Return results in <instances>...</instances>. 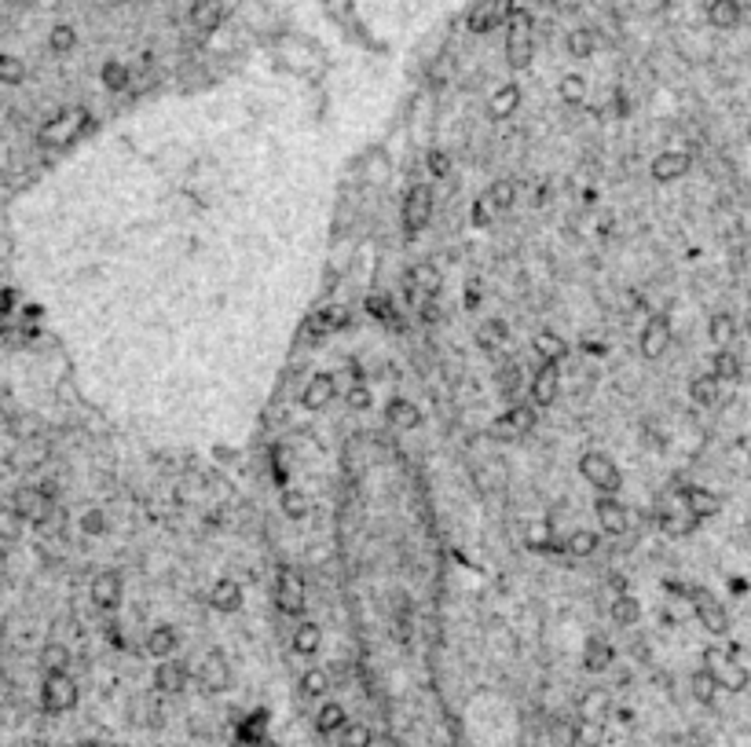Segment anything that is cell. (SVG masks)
<instances>
[{"label":"cell","instance_id":"db71d44e","mask_svg":"<svg viewBox=\"0 0 751 747\" xmlns=\"http://www.w3.org/2000/svg\"><path fill=\"white\" fill-rule=\"evenodd\" d=\"M345 403H348L352 410H367V407L374 403V393H371V388H367L364 381H356V385L348 388V393H345Z\"/></svg>","mask_w":751,"mask_h":747},{"label":"cell","instance_id":"f907efd6","mask_svg":"<svg viewBox=\"0 0 751 747\" xmlns=\"http://www.w3.org/2000/svg\"><path fill=\"white\" fill-rule=\"evenodd\" d=\"M41 664H44V671H48V674H59V671H67V667H70V652H67L63 645H48V648H44V656H41Z\"/></svg>","mask_w":751,"mask_h":747},{"label":"cell","instance_id":"484cf974","mask_svg":"<svg viewBox=\"0 0 751 747\" xmlns=\"http://www.w3.org/2000/svg\"><path fill=\"white\" fill-rule=\"evenodd\" d=\"M531 348H535V355H539V360H543V363H554V367H561V363L568 360V352H572V348H568V341H564L561 334H550V330H543V334H539Z\"/></svg>","mask_w":751,"mask_h":747},{"label":"cell","instance_id":"e575fe53","mask_svg":"<svg viewBox=\"0 0 751 747\" xmlns=\"http://www.w3.org/2000/svg\"><path fill=\"white\" fill-rule=\"evenodd\" d=\"M220 4L217 0H195V8H191V22L195 29H202V34H209V29H217L220 26Z\"/></svg>","mask_w":751,"mask_h":747},{"label":"cell","instance_id":"11a10c76","mask_svg":"<svg viewBox=\"0 0 751 747\" xmlns=\"http://www.w3.org/2000/svg\"><path fill=\"white\" fill-rule=\"evenodd\" d=\"M469 220H473V227H491V220H495V209L488 205V198H484V195H480V198H473Z\"/></svg>","mask_w":751,"mask_h":747},{"label":"cell","instance_id":"d6986e66","mask_svg":"<svg viewBox=\"0 0 751 747\" xmlns=\"http://www.w3.org/2000/svg\"><path fill=\"white\" fill-rule=\"evenodd\" d=\"M334 396H338L334 374H316L305 388H300V407H305V410H323L326 403H334Z\"/></svg>","mask_w":751,"mask_h":747},{"label":"cell","instance_id":"7a4b0ae2","mask_svg":"<svg viewBox=\"0 0 751 747\" xmlns=\"http://www.w3.org/2000/svg\"><path fill=\"white\" fill-rule=\"evenodd\" d=\"M704 671L715 678L718 689H726V693H744L747 689V667H740L737 656H730L726 648H718V645H707L704 648Z\"/></svg>","mask_w":751,"mask_h":747},{"label":"cell","instance_id":"f35d334b","mask_svg":"<svg viewBox=\"0 0 751 747\" xmlns=\"http://www.w3.org/2000/svg\"><path fill=\"white\" fill-rule=\"evenodd\" d=\"M597 543H601V539H597L594 531L579 528V531H572V535H568V539H564V553H568V557H594Z\"/></svg>","mask_w":751,"mask_h":747},{"label":"cell","instance_id":"52a82bcc","mask_svg":"<svg viewBox=\"0 0 751 747\" xmlns=\"http://www.w3.org/2000/svg\"><path fill=\"white\" fill-rule=\"evenodd\" d=\"M84 125H88V110L84 107H63V110L52 114L44 122L41 143H74Z\"/></svg>","mask_w":751,"mask_h":747},{"label":"cell","instance_id":"1f68e13d","mask_svg":"<svg viewBox=\"0 0 751 747\" xmlns=\"http://www.w3.org/2000/svg\"><path fill=\"white\" fill-rule=\"evenodd\" d=\"M740 4L737 0H711L707 4V22L711 26H718V29H733L737 22H740Z\"/></svg>","mask_w":751,"mask_h":747},{"label":"cell","instance_id":"4316f807","mask_svg":"<svg viewBox=\"0 0 751 747\" xmlns=\"http://www.w3.org/2000/svg\"><path fill=\"white\" fill-rule=\"evenodd\" d=\"M345 722H348V714H345V707L334 703V700H326V703L316 711V729H319L323 736H338V733L345 729Z\"/></svg>","mask_w":751,"mask_h":747},{"label":"cell","instance_id":"5bb4252c","mask_svg":"<svg viewBox=\"0 0 751 747\" xmlns=\"http://www.w3.org/2000/svg\"><path fill=\"white\" fill-rule=\"evenodd\" d=\"M689 169H693V155H689V151H664V155L652 158L649 176H652L656 184H675V180H682Z\"/></svg>","mask_w":751,"mask_h":747},{"label":"cell","instance_id":"bcb514c9","mask_svg":"<svg viewBox=\"0 0 751 747\" xmlns=\"http://www.w3.org/2000/svg\"><path fill=\"white\" fill-rule=\"evenodd\" d=\"M81 531L92 535V539H103V535L110 531L107 513H103V510H84V513H81Z\"/></svg>","mask_w":751,"mask_h":747},{"label":"cell","instance_id":"f546056e","mask_svg":"<svg viewBox=\"0 0 751 747\" xmlns=\"http://www.w3.org/2000/svg\"><path fill=\"white\" fill-rule=\"evenodd\" d=\"M715 381H737L740 377V360L733 348H715L711 355V370H707Z\"/></svg>","mask_w":751,"mask_h":747},{"label":"cell","instance_id":"277c9868","mask_svg":"<svg viewBox=\"0 0 751 747\" xmlns=\"http://www.w3.org/2000/svg\"><path fill=\"white\" fill-rule=\"evenodd\" d=\"M685 597H689V605H693V612H697L700 626H704V631H707L711 638L730 634V612H726V605L718 601V597H715L711 590H704V586H689V590H685Z\"/></svg>","mask_w":751,"mask_h":747},{"label":"cell","instance_id":"91938a15","mask_svg":"<svg viewBox=\"0 0 751 747\" xmlns=\"http://www.w3.org/2000/svg\"><path fill=\"white\" fill-rule=\"evenodd\" d=\"M747 458H751V451H747Z\"/></svg>","mask_w":751,"mask_h":747},{"label":"cell","instance_id":"816d5d0a","mask_svg":"<svg viewBox=\"0 0 751 747\" xmlns=\"http://www.w3.org/2000/svg\"><path fill=\"white\" fill-rule=\"evenodd\" d=\"M499 385H502V393H506L509 403H521V367H502Z\"/></svg>","mask_w":751,"mask_h":747},{"label":"cell","instance_id":"7bdbcfd3","mask_svg":"<svg viewBox=\"0 0 751 747\" xmlns=\"http://www.w3.org/2000/svg\"><path fill=\"white\" fill-rule=\"evenodd\" d=\"M345 315H348L345 308H326V312H319V315L308 322V330H312V334H330V330H341V326L348 322Z\"/></svg>","mask_w":751,"mask_h":747},{"label":"cell","instance_id":"836d02e7","mask_svg":"<svg viewBox=\"0 0 751 747\" xmlns=\"http://www.w3.org/2000/svg\"><path fill=\"white\" fill-rule=\"evenodd\" d=\"M407 286H414V290H422L426 297H433L440 290V272H436L429 260H422V264H414L411 272H407Z\"/></svg>","mask_w":751,"mask_h":747},{"label":"cell","instance_id":"ab89813d","mask_svg":"<svg viewBox=\"0 0 751 747\" xmlns=\"http://www.w3.org/2000/svg\"><path fill=\"white\" fill-rule=\"evenodd\" d=\"M48 48H52L55 55H70V52L77 48V29H74V26H67V22L52 26V34H48Z\"/></svg>","mask_w":751,"mask_h":747},{"label":"cell","instance_id":"6da1fadb","mask_svg":"<svg viewBox=\"0 0 751 747\" xmlns=\"http://www.w3.org/2000/svg\"><path fill=\"white\" fill-rule=\"evenodd\" d=\"M531 55H535V22L528 12H517L506 19V63L514 74L531 67Z\"/></svg>","mask_w":751,"mask_h":747},{"label":"cell","instance_id":"681fc988","mask_svg":"<svg viewBox=\"0 0 751 747\" xmlns=\"http://www.w3.org/2000/svg\"><path fill=\"white\" fill-rule=\"evenodd\" d=\"M689 685H693V696H697L700 703H715V693H718V685H715V678H711V674H707L704 667H700V671L693 674V681H689Z\"/></svg>","mask_w":751,"mask_h":747},{"label":"cell","instance_id":"4dcf8cb0","mask_svg":"<svg viewBox=\"0 0 751 747\" xmlns=\"http://www.w3.org/2000/svg\"><path fill=\"white\" fill-rule=\"evenodd\" d=\"M609 616H612V623H619V626H635V623L642 619L638 597H635V593H616L612 605H609Z\"/></svg>","mask_w":751,"mask_h":747},{"label":"cell","instance_id":"f5cc1de1","mask_svg":"<svg viewBox=\"0 0 751 747\" xmlns=\"http://www.w3.org/2000/svg\"><path fill=\"white\" fill-rule=\"evenodd\" d=\"M601 736H605V729H601V722L579 719V726H576V740H579L583 747H601Z\"/></svg>","mask_w":751,"mask_h":747},{"label":"cell","instance_id":"9f6ffc18","mask_svg":"<svg viewBox=\"0 0 751 747\" xmlns=\"http://www.w3.org/2000/svg\"><path fill=\"white\" fill-rule=\"evenodd\" d=\"M22 77H26V67L19 63V59L0 55V81H4V84H19Z\"/></svg>","mask_w":751,"mask_h":747},{"label":"cell","instance_id":"ee69618b","mask_svg":"<svg viewBox=\"0 0 751 747\" xmlns=\"http://www.w3.org/2000/svg\"><path fill=\"white\" fill-rule=\"evenodd\" d=\"M338 736H341V747H371L374 743V733L364 722H345V729Z\"/></svg>","mask_w":751,"mask_h":747},{"label":"cell","instance_id":"8992f818","mask_svg":"<svg viewBox=\"0 0 751 747\" xmlns=\"http://www.w3.org/2000/svg\"><path fill=\"white\" fill-rule=\"evenodd\" d=\"M400 220H403V231L407 238L422 234L433 220V187L429 184H414L403 198V209H400Z\"/></svg>","mask_w":751,"mask_h":747},{"label":"cell","instance_id":"2e32d148","mask_svg":"<svg viewBox=\"0 0 751 747\" xmlns=\"http://www.w3.org/2000/svg\"><path fill=\"white\" fill-rule=\"evenodd\" d=\"M682 505H685V513L693 517L697 524H700V521L718 517V510H723V502H718V495H715V491H707V488H697V484L682 488Z\"/></svg>","mask_w":751,"mask_h":747},{"label":"cell","instance_id":"7dc6e473","mask_svg":"<svg viewBox=\"0 0 751 747\" xmlns=\"http://www.w3.org/2000/svg\"><path fill=\"white\" fill-rule=\"evenodd\" d=\"M659 528H664L667 535H689V531L697 528V521L689 517V513H671L667 510V513H659Z\"/></svg>","mask_w":751,"mask_h":747},{"label":"cell","instance_id":"6f0895ef","mask_svg":"<svg viewBox=\"0 0 751 747\" xmlns=\"http://www.w3.org/2000/svg\"><path fill=\"white\" fill-rule=\"evenodd\" d=\"M426 169L433 172V180H443V176L451 172V158H447L443 151H436V147H433V151L426 155Z\"/></svg>","mask_w":751,"mask_h":747},{"label":"cell","instance_id":"8fae6325","mask_svg":"<svg viewBox=\"0 0 751 747\" xmlns=\"http://www.w3.org/2000/svg\"><path fill=\"white\" fill-rule=\"evenodd\" d=\"M528 393H531V407H535V410L554 407L557 396H561V370H557L554 363H539V370L531 374Z\"/></svg>","mask_w":751,"mask_h":747},{"label":"cell","instance_id":"94428289","mask_svg":"<svg viewBox=\"0 0 751 747\" xmlns=\"http://www.w3.org/2000/svg\"><path fill=\"white\" fill-rule=\"evenodd\" d=\"M0 681H4V678H0Z\"/></svg>","mask_w":751,"mask_h":747},{"label":"cell","instance_id":"b9f144b4","mask_svg":"<svg viewBox=\"0 0 751 747\" xmlns=\"http://www.w3.org/2000/svg\"><path fill=\"white\" fill-rule=\"evenodd\" d=\"M557 96H561L568 107H579L583 96H587V81H583L579 74H564L561 84H557Z\"/></svg>","mask_w":751,"mask_h":747},{"label":"cell","instance_id":"f1b7e54d","mask_svg":"<svg viewBox=\"0 0 751 747\" xmlns=\"http://www.w3.org/2000/svg\"><path fill=\"white\" fill-rule=\"evenodd\" d=\"M718 393H723V381H715L711 374H697L693 381H689V400H693L697 407H715Z\"/></svg>","mask_w":751,"mask_h":747},{"label":"cell","instance_id":"603a6c76","mask_svg":"<svg viewBox=\"0 0 751 747\" xmlns=\"http://www.w3.org/2000/svg\"><path fill=\"white\" fill-rule=\"evenodd\" d=\"M209 605H213L217 612H224V616L238 612V608H243V586H238L235 579H217V586L209 590Z\"/></svg>","mask_w":751,"mask_h":747},{"label":"cell","instance_id":"7402d4cb","mask_svg":"<svg viewBox=\"0 0 751 747\" xmlns=\"http://www.w3.org/2000/svg\"><path fill=\"white\" fill-rule=\"evenodd\" d=\"M612 660H616V648L605 641V638H587L583 641V667L590 671V674H601V671H609L612 667Z\"/></svg>","mask_w":751,"mask_h":747},{"label":"cell","instance_id":"d4e9b609","mask_svg":"<svg viewBox=\"0 0 751 747\" xmlns=\"http://www.w3.org/2000/svg\"><path fill=\"white\" fill-rule=\"evenodd\" d=\"M484 198H488V205L495 209V213H509V209L517 205V198H521V187H517L514 176H502V180H495L484 191Z\"/></svg>","mask_w":751,"mask_h":747},{"label":"cell","instance_id":"cb8c5ba5","mask_svg":"<svg viewBox=\"0 0 751 747\" xmlns=\"http://www.w3.org/2000/svg\"><path fill=\"white\" fill-rule=\"evenodd\" d=\"M176 648H180V631L169 623L155 626V631L147 634V652L155 656V660H169V656H176Z\"/></svg>","mask_w":751,"mask_h":747},{"label":"cell","instance_id":"e0dca14e","mask_svg":"<svg viewBox=\"0 0 751 747\" xmlns=\"http://www.w3.org/2000/svg\"><path fill=\"white\" fill-rule=\"evenodd\" d=\"M422 410H418V403H411L407 396H393L385 403V425H393L400 433H414V429H422Z\"/></svg>","mask_w":751,"mask_h":747},{"label":"cell","instance_id":"9c48e42d","mask_svg":"<svg viewBox=\"0 0 751 747\" xmlns=\"http://www.w3.org/2000/svg\"><path fill=\"white\" fill-rule=\"evenodd\" d=\"M509 15H514V0H480V4L469 12L466 19V29L469 34H491L495 26H502Z\"/></svg>","mask_w":751,"mask_h":747},{"label":"cell","instance_id":"c3c4849f","mask_svg":"<svg viewBox=\"0 0 751 747\" xmlns=\"http://www.w3.org/2000/svg\"><path fill=\"white\" fill-rule=\"evenodd\" d=\"M476 341H480V348H484V352H495V348H499V345L506 341V326H502L499 319H491L488 326H480Z\"/></svg>","mask_w":751,"mask_h":747},{"label":"cell","instance_id":"60d3db41","mask_svg":"<svg viewBox=\"0 0 751 747\" xmlns=\"http://www.w3.org/2000/svg\"><path fill=\"white\" fill-rule=\"evenodd\" d=\"M605 711H609V693H601V689H590L579 703V719H590V722H601L605 719Z\"/></svg>","mask_w":751,"mask_h":747},{"label":"cell","instance_id":"ac0fdd59","mask_svg":"<svg viewBox=\"0 0 751 747\" xmlns=\"http://www.w3.org/2000/svg\"><path fill=\"white\" fill-rule=\"evenodd\" d=\"M521 110V84L517 81H502L495 92L488 96V117L491 122H506Z\"/></svg>","mask_w":751,"mask_h":747},{"label":"cell","instance_id":"4fadbf2b","mask_svg":"<svg viewBox=\"0 0 751 747\" xmlns=\"http://www.w3.org/2000/svg\"><path fill=\"white\" fill-rule=\"evenodd\" d=\"M594 517H597V524H601L605 535H623L630 528V513H627V505L619 502V495H597Z\"/></svg>","mask_w":751,"mask_h":747},{"label":"cell","instance_id":"f6af8a7d","mask_svg":"<svg viewBox=\"0 0 751 747\" xmlns=\"http://www.w3.org/2000/svg\"><path fill=\"white\" fill-rule=\"evenodd\" d=\"M564 48H568L572 59H590L594 55V34H590V29H572L568 41H564Z\"/></svg>","mask_w":751,"mask_h":747},{"label":"cell","instance_id":"44dd1931","mask_svg":"<svg viewBox=\"0 0 751 747\" xmlns=\"http://www.w3.org/2000/svg\"><path fill=\"white\" fill-rule=\"evenodd\" d=\"M198 681L205 693H224L228 681H231V671H228V660L220 652H209L205 660L198 664Z\"/></svg>","mask_w":751,"mask_h":747},{"label":"cell","instance_id":"680465c9","mask_svg":"<svg viewBox=\"0 0 751 747\" xmlns=\"http://www.w3.org/2000/svg\"><path fill=\"white\" fill-rule=\"evenodd\" d=\"M747 139H751V117H747Z\"/></svg>","mask_w":751,"mask_h":747},{"label":"cell","instance_id":"ba28073f","mask_svg":"<svg viewBox=\"0 0 751 747\" xmlns=\"http://www.w3.org/2000/svg\"><path fill=\"white\" fill-rule=\"evenodd\" d=\"M671 348V319L664 312H652L642 326V338H638V352L645 360H659Z\"/></svg>","mask_w":751,"mask_h":747},{"label":"cell","instance_id":"ffe728a7","mask_svg":"<svg viewBox=\"0 0 751 747\" xmlns=\"http://www.w3.org/2000/svg\"><path fill=\"white\" fill-rule=\"evenodd\" d=\"M92 605L100 608V612H114L117 605H122V576L117 572H100L96 579H92Z\"/></svg>","mask_w":751,"mask_h":747},{"label":"cell","instance_id":"74e56055","mask_svg":"<svg viewBox=\"0 0 751 747\" xmlns=\"http://www.w3.org/2000/svg\"><path fill=\"white\" fill-rule=\"evenodd\" d=\"M330 693V674L323 667H308L305 674H300V696H308V700H319Z\"/></svg>","mask_w":751,"mask_h":747},{"label":"cell","instance_id":"8d00e7d4","mask_svg":"<svg viewBox=\"0 0 751 747\" xmlns=\"http://www.w3.org/2000/svg\"><path fill=\"white\" fill-rule=\"evenodd\" d=\"M100 77H103V88L107 92H125V88L132 84V70L125 67V63H103V70H100Z\"/></svg>","mask_w":751,"mask_h":747},{"label":"cell","instance_id":"9a60e30c","mask_svg":"<svg viewBox=\"0 0 751 747\" xmlns=\"http://www.w3.org/2000/svg\"><path fill=\"white\" fill-rule=\"evenodd\" d=\"M539 425V410L531 403H509V410L495 422L499 436H528Z\"/></svg>","mask_w":751,"mask_h":747},{"label":"cell","instance_id":"83f0119b","mask_svg":"<svg viewBox=\"0 0 751 747\" xmlns=\"http://www.w3.org/2000/svg\"><path fill=\"white\" fill-rule=\"evenodd\" d=\"M707 338H711L715 348H730V345L737 341V322H733V315H730V312H715L711 322H707Z\"/></svg>","mask_w":751,"mask_h":747},{"label":"cell","instance_id":"d590c367","mask_svg":"<svg viewBox=\"0 0 751 747\" xmlns=\"http://www.w3.org/2000/svg\"><path fill=\"white\" fill-rule=\"evenodd\" d=\"M279 505H283L286 521H305V517H308V510H312L308 495H305V491H297V488H283V498H279Z\"/></svg>","mask_w":751,"mask_h":747},{"label":"cell","instance_id":"30bf717a","mask_svg":"<svg viewBox=\"0 0 751 747\" xmlns=\"http://www.w3.org/2000/svg\"><path fill=\"white\" fill-rule=\"evenodd\" d=\"M44 707L52 714H63V711H74L77 707V681L67 674V671H59V674H48L44 678Z\"/></svg>","mask_w":751,"mask_h":747},{"label":"cell","instance_id":"d6a6232c","mask_svg":"<svg viewBox=\"0 0 751 747\" xmlns=\"http://www.w3.org/2000/svg\"><path fill=\"white\" fill-rule=\"evenodd\" d=\"M319 641H323V631L316 623H300L297 631H293V638H290V648L297 652V656H316L319 652Z\"/></svg>","mask_w":751,"mask_h":747},{"label":"cell","instance_id":"5b68a950","mask_svg":"<svg viewBox=\"0 0 751 747\" xmlns=\"http://www.w3.org/2000/svg\"><path fill=\"white\" fill-rule=\"evenodd\" d=\"M276 605L283 616H293L300 619L308 608V590H305V579H300L297 568H279L276 576Z\"/></svg>","mask_w":751,"mask_h":747},{"label":"cell","instance_id":"3957f363","mask_svg":"<svg viewBox=\"0 0 751 747\" xmlns=\"http://www.w3.org/2000/svg\"><path fill=\"white\" fill-rule=\"evenodd\" d=\"M579 476L597 491V495H619L623 491V473L619 465L601 455V451H583L579 455Z\"/></svg>","mask_w":751,"mask_h":747},{"label":"cell","instance_id":"7c38bea8","mask_svg":"<svg viewBox=\"0 0 751 747\" xmlns=\"http://www.w3.org/2000/svg\"><path fill=\"white\" fill-rule=\"evenodd\" d=\"M188 681H191V671L184 660H176V656H169V660H158L155 667V689L162 696H180L188 689Z\"/></svg>","mask_w":751,"mask_h":747}]
</instances>
